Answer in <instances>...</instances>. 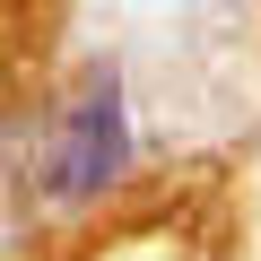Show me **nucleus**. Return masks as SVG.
I'll return each mask as SVG.
<instances>
[{"instance_id":"f257e3e1","label":"nucleus","mask_w":261,"mask_h":261,"mask_svg":"<svg viewBox=\"0 0 261 261\" xmlns=\"http://www.w3.org/2000/svg\"><path fill=\"white\" fill-rule=\"evenodd\" d=\"M130 166V130H122V96H113V79H87V96L53 122V140H44V166H35V183L44 192H105L113 174Z\"/></svg>"}]
</instances>
